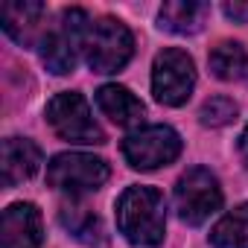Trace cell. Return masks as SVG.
<instances>
[{"label": "cell", "instance_id": "3", "mask_svg": "<svg viewBox=\"0 0 248 248\" xmlns=\"http://www.w3.org/2000/svg\"><path fill=\"white\" fill-rule=\"evenodd\" d=\"M88 27H91V18L85 9H64L62 12L59 24L50 32H44V38H41V62L47 64V70H53L56 76L73 73Z\"/></svg>", "mask_w": 248, "mask_h": 248}, {"label": "cell", "instance_id": "7", "mask_svg": "<svg viewBox=\"0 0 248 248\" xmlns=\"http://www.w3.org/2000/svg\"><path fill=\"white\" fill-rule=\"evenodd\" d=\"M222 207V187L216 175L204 167L187 170L175 184V210L181 222L202 225Z\"/></svg>", "mask_w": 248, "mask_h": 248}, {"label": "cell", "instance_id": "14", "mask_svg": "<svg viewBox=\"0 0 248 248\" xmlns=\"http://www.w3.org/2000/svg\"><path fill=\"white\" fill-rule=\"evenodd\" d=\"M210 73L222 82H239L248 76V50L239 41H222L207 56Z\"/></svg>", "mask_w": 248, "mask_h": 248}, {"label": "cell", "instance_id": "6", "mask_svg": "<svg viewBox=\"0 0 248 248\" xmlns=\"http://www.w3.org/2000/svg\"><path fill=\"white\" fill-rule=\"evenodd\" d=\"M196 88V64L193 59L178 50V47H167L155 56L152 64V93L161 105H184L190 99Z\"/></svg>", "mask_w": 248, "mask_h": 248}, {"label": "cell", "instance_id": "5", "mask_svg": "<svg viewBox=\"0 0 248 248\" xmlns=\"http://www.w3.org/2000/svg\"><path fill=\"white\" fill-rule=\"evenodd\" d=\"M47 181L67 196H85L108 181V164L88 152H62L47 164Z\"/></svg>", "mask_w": 248, "mask_h": 248}, {"label": "cell", "instance_id": "16", "mask_svg": "<svg viewBox=\"0 0 248 248\" xmlns=\"http://www.w3.org/2000/svg\"><path fill=\"white\" fill-rule=\"evenodd\" d=\"M59 219H62V225L79 239V242H85V245H102L105 242V233H102V222L91 213V210H85V207H62V213H59Z\"/></svg>", "mask_w": 248, "mask_h": 248}, {"label": "cell", "instance_id": "18", "mask_svg": "<svg viewBox=\"0 0 248 248\" xmlns=\"http://www.w3.org/2000/svg\"><path fill=\"white\" fill-rule=\"evenodd\" d=\"M222 9H225V15H228L231 21H236V24H245V21H248V3H225Z\"/></svg>", "mask_w": 248, "mask_h": 248}, {"label": "cell", "instance_id": "17", "mask_svg": "<svg viewBox=\"0 0 248 248\" xmlns=\"http://www.w3.org/2000/svg\"><path fill=\"white\" fill-rule=\"evenodd\" d=\"M199 117H202V126H210V129L228 126V123L236 117V102L228 99V96H210V99L202 105Z\"/></svg>", "mask_w": 248, "mask_h": 248}, {"label": "cell", "instance_id": "13", "mask_svg": "<svg viewBox=\"0 0 248 248\" xmlns=\"http://www.w3.org/2000/svg\"><path fill=\"white\" fill-rule=\"evenodd\" d=\"M207 15H210L207 3H199V0H170L158 12V27L167 32H175V35H193L204 27Z\"/></svg>", "mask_w": 248, "mask_h": 248}, {"label": "cell", "instance_id": "19", "mask_svg": "<svg viewBox=\"0 0 248 248\" xmlns=\"http://www.w3.org/2000/svg\"><path fill=\"white\" fill-rule=\"evenodd\" d=\"M239 152H242V161L248 164V126H245V132H242V138H239Z\"/></svg>", "mask_w": 248, "mask_h": 248}, {"label": "cell", "instance_id": "8", "mask_svg": "<svg viewBox=\"0 0 248 248\" xmlns=\"http://www.w3.org/2000/svg\"><path fill=\"white\" fill-rule=\"evenodd\" d=\"M123 155L135 170H158L181 155V138L170 126H143L123 140Z\"/></svg>", "mask_w": 248, "mask_h": 248}, {"label": "cell", "instance_id": "9", "mask_svg": "<svg viewBox=\"0 0 248 248\" xmlns=\"http://www.w3.org/2000/svg\"><path fill=\"white\" fill-rule=\"evenodd\" d=\"M44 239L41 213L30 202L9 204L0 216V248H38Z\"/></svg>", "mask_w": 248, "mask_h": 248}, {"label": "cell", "instance_id": "1", "mask_svg": "<svg viewBox=\"0 0 248 248\" xmlns=\"http://www.w3.org/2000/svg\"><path fill=\"white\" fill-rule=\"evenodd\" d=\"M117 228L132 245L155 248L167 233V202L155 187H129L117 199Z\"/></svg>", "mask_w": 248, "mask_h": 248}, {"label": "cell", "instance_id": "15", "mask_svg": "<svg viewBox=\"0 0 248 248\" xmlns=\"http://www.w3.org/2000/svg\"><path fill=\"white\" fill-rule=\"evenodd\" d=\"M213 248H248V204L228 210L210 231Z\"/></svg>", "mask_w": 248, "mask_h": 248}, {"label": "cell", "instance_id": "10", "mask_svg": "<svg viewBox=\"0 0 248 248\" xmlns=\"http://www.w3.org/2000/svg\"><path fill=\"white\" fill-rule=\"evenodd\" d=\"M41 170V149L27 138H6L0 149V172L3 187H15Z\"/></svg>", "mask_w": 248, "mask_h": 248}, {"label": "cell", "instance_id": "2", "mask_svg": "<svg viewBox=\"0 0 248 248\" xmlns=\"http://www.w3.org/2000/svg\"><path fill=\"white\" fill-rule=\"evenodd\" d=\"M135 53V38L129 27L117 18H99L91 21L85 41H82V56L93 73H117L129 64Z\"/></svg>", "mask_w": 248, "mask_h": 248}, {"label": "cell", "instance_id": "4", "mask_svg": "<svg viewBox=\"0 0 248 248\" xmlns=\"http://www.w3.org/2000/svg\"><path fill=\"white\" fill-rule=\"evenodd\" d=\"M47 123L67 143H105V132L93 120L88 99L76 91H62L47 102Z\"/></svg>", "mask_w": 248, "mask_h": 248}, {"label": "cell", "instance_id": "12", "mask_svg": "<svg viewBox=\"0 0 248 248\" xmlns=\"http://www.w3.org/2000/svg\"><path fill=\"white\" fill-rule=\"evenodd\" d=\"M96 105L111 123H117V126H138L146 114L143 102L123 85H102L96 91Z\"/></svg>", "mask_w": 248, "mask_h": 248}, {"label": "cell", "instance_id": "11", "mask_svg": "<svg viewBox=\"0 0 248 248\" xmlns=\"http://www.w3.org/2000/svg\"><path fill=\"white\" fill-rule=\"evenodd\" d=\"M47 18V6L44 3H35V0H18V3H3L0 6V24H3V32L30 47L38 32H41V24Z\"/></svg>", "mask_w": 248, "mask_h": 248}]
</instances>
